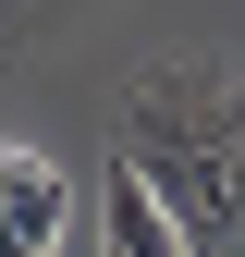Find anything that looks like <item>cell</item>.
Wrapping results in <instances>:
<instances>
[{
	"label": "cell",
	"instance_id": "obj_1",
	"mask_svg": "<svg viewBox=\"0 0 245 257\" xmlns=\"http://www.w3.org/2000/svg\"><path fill=\"white\" fill-rule=\"evenodd\" d=\"M122 172L172 208L184 257H245V86L233 74H147L122 122Z\"/></svg>",
	"mask_w": 245,
	"mask_h": 257
},
{
	"label": "cell",
	"instance_id": "obj_3",
	"mask_svg": "<svg viewBox=\"0 0 245 257\" xmlns=\"http://www.w3.org/2000/svg\"><path fill=\"white\" fill-rule=\"evenodd\" d=\"M98 233H110V257H184V233H172V208L147 196V184L122 172V159L98 172Z\"/></svg>",
	"mask_w": 245,
	"mask_h": 257
},
{
	"label": "cell",
	"instance_id": "obj_2",
	"mask_svg": "<svg viewBox=\"0 0 245 257\" xmlns=\"http://www.w3.org/2000/svg\"><path fill=\"white\" fill-rule=\"evenodd\" d=\"M61 220H74V184H61L37 147H0V257H49Z\"/></svg>",
	"mask_w": 245,
	"mask_h": 257
}]
</instances>
